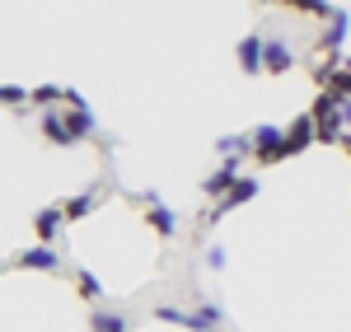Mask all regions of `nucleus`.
I'll return each instance as SVG.
<instances>
[{"label": "nucleus", "mask_w": 351, "mask_h": 332, "mask_svg": "<svg viewBox=\"0 0 351 332\" xmlns=\"http://www.w3.org/2000/svg\"><path fill=\"white\" fill-rule=\"evenodd\" d=\"M309 117H314V131H319V140H337V136H342V99H337V94H328V89H324Z\"/></svg>", "instance_id": "nucleus-1"}, {"label": "nucleus", "mask_w": 351, "mask_h": 332, "mask_svg": "<svg viewBox=\"0 0 351 332\" xmlns=\"http://www.w3.org/2000/svg\"><path fill=\"white\" fill-rule=\"evenodd\" d=\"M281 140H286V131H276V127H258L253 131V159L258 164H276V159H286V150H281Z\"/></svg>", "instance_id": "nucleus-2"}, {"label": "nucleus", "mask_w": 351, "mask_h": 332, "mask_svg": "<svg viewBox=\"0 0 351 332\" xmlns=\"http://www.w3.org/2000/svg\"><path fill=\"white\" fill-rule=\"evenodd\" d=\"M314 140H319V131H314V117L304 112V117H295V122L286 127V140H281V150H286V159H291V155H300V150H304V145H314Z\"/></svg>", "instance_id": "nucleus-3"}, {"label": "nucleus", "mask_w": 351, "mask_h": 332, "mask_svg": "<svg viewBox=\"0 0 351 332\" xmlns=\"http://www.w3.org/2000/svg\"><path fill=\"white\" fill-rule=\"evenodd\" d=\"M14 267H33V272H56V267H61V253H56L52 244H33L28 253H19V257H14Z\"/></svg>", "instance_id": "nucleus-4"}, {"label": "nucleus", "mask_w": 351, "mask_h": 332, "mask_svg": "<svg viewBox=\"0 0 351 332\" xmlns=\"http://www.w3.org/2000/svg\"><path fill=\"white\" fill-rule=\"evenodd\" d=\"M263 52H267V38H258V33L239 38V66L248 71V75H258V71H263Z\"/></svg>", "instance_id": "nucleus-5"}, {"label": "nucleus", "mask_w": 351, "mask_h": 332, "mask_svg": "<svg viewBox=\"0 0 351 332\" xmlns=\"http://www.w3.org/2000/svg\"><path fill=\"white\" fill-rule=\"evenodd\" d=\"M234 183H239V173H234V164H220L216 173H211V178H206V183H202V192H206V196H220V201H225V196H230V188H234Z\"/></svg>", "instance_id": "nucleus-6"}, {"label": "nucleus", "mask_w": 351, "mask_h": 332, "mask_svg": "<svg viewBox=\"0 0 351 332\" xmlns=\"http://www.w3.org/2000/svg\"><path fill=\"white\" fill-rule=\"evenodd\" d=\"M253 196H258V178H239V183L230 188V196H225V201L216 206V216H211V220H220L230 206H243V201H253Z\"/></svg>", "instance_id": "nucleus-7"}, {"label": "nucleus", "mask_w": 351, "mask_h": 332, "mask_svg": "<svg viewBox=\"0 0 351 332\" xmlns=\"http://www.w3.org/2000/svg\"><path fill=\"white\" fill-rule=\"evenodd\" d=\"M263 71H271V75L291 71V47H286L281 38H267V52H263Z\"/></svg>", "instance_id": "nucleus-8"}, {"label": "nucleus", "mask_w": 351, "mask_h": 332, "mask_svg": "<svg viewBox=\"0 0 351 332\" xmlns=\"http://www.w3.org/2000/svg\"><path fill=\"white\" fill-rule=\"evenodd\" d=\"M66 136H71V145L80 136H94V112L89 108H71L66 112Z\"/></svg>", "instance_id": "nucleus-9"}, {"label": "nucleus", "mask_w": 351, "mask_h": 332, "mask_svg": "<svg viewBox=\"0 0 351 332\" xmlns=\"http://www.w3.org/2000/svg\"><path fill=\"white\" fill-rule=\"evenodd\" d=\"M155 318H160V323H178V328H192V332H211L202 314H183V309H155Z\"/></svg>", "instance_id": "nucleus-10"}, {"label": "nucleus", "mask_w": 351, "mask_h": 332, "mask_svg": "<svg viewBox=\"0 0 351 332\" xmlns=\"http://www.w3.org/2000/svg\"><path fill=\"white\" fill-rule=\"evenodd\" d=\"M38 234H43V244H47V239H56V234H61V225H66V211H61V206H47V211H38Z\"/></svg>", "instance_id": "nucleus-11"}, {"label": "nucleus", "mask_w": 351, "mask_h": 332, "mask_svg": "<svg viewBox=\"0 0 351 332\" xmlns=\"http://www.w3.org/2000/svg\"><path fill=\"white\" fill-rule=\"evenodd\" d=\"M328 33H324V47H328V56H337V47H342V38H347V14L332 5V14H328Z\"/></svg>", "instance_id": "nucleus-12"}, {"label": "nucleus", "mask_w": 351, "mask_h": 332, "mask_svg": "<svg viewBox=\"0 0 351 332\" xmlns=\"http://www.w3.org/2000/svg\"><path fill=\"white\" fill-rule=\"evenodd\" d=\"M145 225H150L155 234H164V239L178 229V220H173V211H169V206H150V211H145Z\"/></svg>", "instance_id": "nucleus-13"}, {"label": "nucleus", "mask_w": 351, "mask_h": 332, "mask_svg": "<svg viewBox=\"0 0 351 332\" xmlns=\"http://www.w3.org/2000/svg\"><path fill=\"white\" fill-rule=\"evenodd\" d=\"M89 328H94V332H127L132 323H127L122 314H104V309H94V318H89Z\"/></svg>", "instance_id": "nucleus-14"}, {"label": "nucleus", "mask_w": 351, "mask_h": 332, "mask_svg": "<svg viewBox=\"0 0 351 332\" xmlns=\"http://www.w3.org/2000/svg\"><path fill=\"white\" fill-rule=\"evenodd\" d=\"M43 136L52 140V145H71V136H66V117H61V112H47V117H43Z\"/></svg>", "instance_id": "nucleus-15"}, {"label": "nucleus", "mask_w": 351, "mask_h": 332, "mask_svg": "<svg viewBox=\"0 0 351 332\" xmlns=\"http://www.w3.org/2000/svg\"><path fill=\"white\" fill-rule=\"evenodd\" d=\"M66 220H84V216H94V192H80V196H71L66 206Z\"/></svg>", "instance_id": "nucleus-16"}, {"label": "nucleus", "mask_w": 351, "mask_h": 332, "mask_svg": "<svg viewBox=\"0 0 351 332\" xmlns=\"http://www.w3.org/2000/svg\"><path fill=\"white\" fill-rule=\"evenodd\" d=\"M28 103H47V108H52V103H66V89L43 84V89H33V94H28Z\"/></svg>", "instance_id": "nucleus-17"}, {"label": "nucleus", "mask_w": 351, "mask_h": 332, "mask_svg": "<svg viewBox=\"0 0 351 332\" xmlns=\"http://www.w3.org/2000/svg\"><path fill=\"white\" fill-rule=\"evenodd\" d=\"M75 285H80V295L89 300V305L104 295V285H99V277H94V272H80V277H75Z\"/></svg>", "instance_id": "nucleus-18"}, {"label": "nucleus", "mask_w": 351, "mask_h": 332, "mask_svg": "<svg viewBox=\"0 0 351 332\" xmlns=\"http://www.w3.org/2000/svg\"><path fill=\"white\" fill-rule=\"evenodd\" d=\"M0 103H28V89H19V84H0Z\"/></svg>", "instance_id": "nucleus-19"}, {"label": "nucleus", "mask_w": 351, "mask_h": 332, "mask_svg": "<svg viewBox=\"0 0 351 332\" xmlns=\"http://www.w3.org/2000/svg\"><path fill=\"white\" fill-rule=\"evenodd\" d=\"M206 262H211V267L220 272V267H225V248H211V253H206Z\"/></svg>", "instance_id": "nucleus-20"}, {"label": "nucleus", "mask_w": 351, "mask_h": 332, "mask_svg": "<svg viewBox=\"0 0 351 332\" xmlns=\"http://www.w3.org/2000/svg\"><path fill=\"white\" fill-rule=\"evenodd\" d=\"M347 155H351V140H347Z\"/></svg>", "instance_id": "nucleus-21"}]
</instances>
